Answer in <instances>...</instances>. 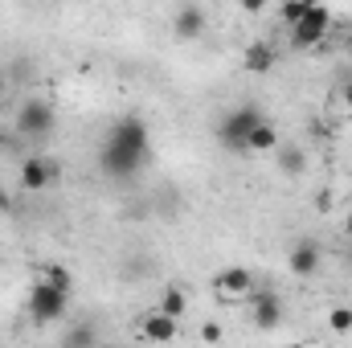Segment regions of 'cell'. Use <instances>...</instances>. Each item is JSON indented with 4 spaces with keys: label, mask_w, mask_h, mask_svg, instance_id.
<instances>
[{
    "label": "cell",
    "mask_w": 352,
    "mask_h": 348,
    "mask_svg": "<svg viewBox=\"0 0 352 348\" xmlns=\"http://www.w3.org/2000/svg\"><path fill=\"white\" fill-rule=\"evenodd\" d=\"M148 152H152V131L140 115H123L111 123V131L102 135L98 144V168L107 180H131L148 164Z\"/></svg>",
    "instance_id": "obj_1"
},
{
    "label": "cell",
    "mask_w": 352,
    "mask_h": 348,
    "mask_svg": "<svg viewBox=\"0 0 352 348\" xmlns=\"http://www.w3.org/2000/svg\"><path fill=\"white\" fill-rule=\"evenodd\" d=\"M263 119H266L263 107L242 102V107H234V111L221 115V123H217V140H221L230 152H246V140H250V131H254Z\"/></svg>",
    "instance_id": "obj_2"
},
{
    "label": "cell",
    "mask_w": 352,
    "mask_h": 348,
    "mask_svg": "<svg viewBox=\"0 0 352 348\" xmlns=\"http://www.w3.org/2000/svg\"><path fill=\"white\" fill-rule=\"evenodd\" d=\"M54 123H58L54 102H45V98H29V102L16 111V119H12V131L25 135V140H45V135L54 131Z\"/></svg>",
    "instance_id": "obj_3"
},
{
    "label": "cell",
    "mask_w": 352,
    "mask_h": 348,
    "mask_svg": "<svg viewBox=\"0 0 352 348\" xmlns=\"http://www.w3.org/2000/svg\"><path fill=\"white\" fill-rule=\"evenodd\" d=\"M328 29H332V12L311 0L307 12L291 25V45H295V50H316V45L328 37Z\"/></svg>",
    "instance_id": "obj_4"
},
{
    "label": "cell",
    "mask_w": 352,
    "mask_h": 348,
    "mask_svg": "<svg viewBox=\"0 0 352 348\" xmlns=\"http://www.w3.org/2000/svg\"><path fill=\"white\" fill-rule=\"evenodd\" d=\"M66 307H70V291H58L45 279L33 283V291H29V316H33V324H54V320L66 316Z\"/></svg>",
    "instance_id": "obj_5"
},
{
    "label": "cell",
    "mask_w": 352,
    "mask_h": 348,
    "mask_svg": "<svg viewBox=\"0 0 352 348\" xmlns=\"http://www.w3.org/2000/svg\"><path fill=\"white\" fill-rule=\"evenodd\" d=\"M58 173H62L58 160H50V156H25L16 184H21L25 193H41V188H50V184L58 180Z\"/></svg>",
    "instance_id": "obj_6"
},
{
    "label": "cell",
    "mask_w": 352,
    "mask_h": 348,
    "mask_svg": "<svg viewBox=\"0 0 352 348\" xmlns=\"http://www.w3.org/2000/svg\"><path fill=\"white\" fill-rule=\"evenodd\" d=\"M250 287H254V274L246 266H230V270L213 274V291L221 299H242V295H250Z\"/></svg>",
    "instance_id": "obj_7"
},
{
    "label": "cell",
    "mask_w": 352,
    "mask_h": 348,
    "mask_svg": "<svg viewBox=\"0 0 352 348\" xmlns=\"http://www.w3.org/2000/svg\"><path fill=\"white\" fill-rule=\"evenodd\" d=\"M320 259H324L320 242L303 238V242H295V246H291V254H287V266H291V274H295V279H311V274L320 270Z\"/></svg>",
    "instance_id": "obj_8"
},
{
    "label": "cell",
    "mask_w": 352,
    "mask_h": 348,
    "mask_svg": "<svg viewBox=\"0 0 352 348\" xmlns=\"http://www.w3.org/2000/svg\"><path fill=\"white\" fill-rule=\"evenodd\" d=\"M173 33L176 41H197L205 33V8L201 4H184L173 12Z\"/></svg>",
    "instance_id": "obj_9"
},
{
    "label": "cell",
    "mask_w": 352,
    "mask_h": 348,
    "mask_svg": "<svg viewBox=\"0 0 352 348\" xmlns=\"http://www.w3.org/2000/svg\"><path fill=\"white\" fill-rule=\"evenodd\" d=\"M176 316L168 312H152V316H144V324H140V332H144V340H156V345H168L176 340Z\"/></svg>",
    "instance_id": "obj_10"
},
{
    "label": "cell",
    "mask_w": 352,
    "mask_h": 348,
    "mask_svg": "<svg viewBox=\"0 0 352 348\" xmlns=\"http://www.w3.org/2000/svg\"><path fill=\"white\" fill-rule=\"evenodd\" d=\"M242 70H246V74H270V70H274V45H270V41H254V45H246V54H242Z\"/></svg>",
    "instance_id": "obj_11"
},
{
    "label": "cell",
    "mask_w": 352,
    "mask_h": 348,
    "mask_svg": "<svg viewBox=\"0 0 352 348\" xmlns=\"http://www.w3.org/2000/svg\"><path fill=\"white\" fill-rule=\"evenodd\" d=\"M278 320H283V299L274 291H263L254 299V324L258 328H278Z\"/></svg>",
    "instance_id": "obj_12"
},
{
    "label": "cell",
    "mask_w": 352,
    "mask_h": 348,
    "mask_svg": "<svg viewBox=\"0 0 352 348\" xmlns=\"http://www.w3.org/2000/svg\"><path fill=\"white\" fill-rule=\"evenodd\" d=\"M274 160H278L283 176H303L307 173V152H303L299 144H278V148H274Z\"/></svg>",
    "instance_id": "obj_13"
},
{
    "label": "cell",
    "mask_w": 352,
    "mask_h": 348,
    "mask_svg": "<svg viewBox=\"0 0 352 348\" xmlns=\"http://www.w3.org/2000/svg\"><path fill=\"white\" fill-rule=\"evenodd\" d=\"M278 148V131H274V123L263 119L254 131H250V140H246V152H274Z\"/></svg>",
    "instance_id": "obj_14"
},
{
    "label": "cell",
    "mask_w": 352,
    "mask_h": 348,
    "mask_svg": "<svg viewBox=\"0 0 352 348\" xmlns=\"http://www.w3.org/2000/svg\"><path fill=\"white\" fill-rule=\"evenodd\" d=\"M160 312H168V316H176V320L188 312V295H184L176 283L173 287H164V295H160Z\"/></svg>",
    "instance_id": "obj_15"
},
{
    "label": "cell",
    "mask_w": 352,
    "mask_h": 348,
    "mask_svg": "<svg viewBox=\"0 0 352 348\" xmlns=\"http://www.w3.org/2000/svg\"><path fill=\"white\" fill-rule=\"evenodd\" d=\"M41 279L54 283L58 291H74V274H70V266H62V262H50V266L41 270Z\"/></svg>",
    "instance_id": "obj_16"
},
{
    "label": "cell",
    "mask_w": 352,
    "mask_h": 348,
    "mask_svg": "<svg viewBox=\"0 0 352 348\" xmlns=\"http://www.w3.org/2000/svg\"><path fill=\"white\" fill-rule=\"evenodd\" d=\"M307 4H311V0H287V4L278 8V17H283L287 25H295V21H299V17L307 12Z\"/></svg>",
    "instance_id": "obj_17"
},
{
    "label": "cell",
    "mask_w": 352,
    "mask_h": 348,
    "mask_svg": "<svg viewBox=\"0 0 352 348\" xmlns=\"http://www.w3.org/2000/svg\"><path fill=\"white\" fill-rule=\"evenodd\" d=\"M328 324H332V332H349L352 328V307H332Z\"/></svg>",
    "instance_id": "obj_18"
},
{
    "label": "cell",
    "mask_w": 352,
    "mask_h": 348,
    "mask_svg": "<svg viewBox=\"0 0 352 348\" xmlns=\"http://www.w3.org/2000/svg\"><path fill=\"white\" fill-rule=\"evenodd\" d=\"M66 340H70V345H94L98 336H94V328H70Z\"/></svg>",
    "instance_id": "obj_19"
},
{
    "label": "cell",
    "mask_w": 352,
    "mask_h": 348,
    "mask_svg": "<svg viewBox=\"0 0 352 348\" xmlns=\"http://www.w3.org/2000/svg\"><path fill=\"white\" fill-rule=\"evenodd\" d=\"M12 209H16V205H12V197H8V188L0 184V213H12Z\"/></svg>",
    "instance_id": "obj_20"
},
{
    "label": "cell",
    "mask_w": 352,
    "mask_h": 348,
    "mask_svg": "<svg viewBox=\"0 0 352 348\" xmlns=\"http://www.w3.org/2000/svg\"><path fill=\"white\" fill-rule=\"evenodd\" d=\"M201 336H205V340H221V328H217V324H205Z\"/></svg>",
    "instance_id": "obj_21"
},
{
    "label": "cell",
    "mask_w": 352,
    "mask_h": 348,
    "mask_svg": "<svg viewBox=\"0 0 352 348\" xmlns=\"http://www.w3.org/2000/svg\"><path fill=\"white\" fill-rule=\"evenodd\" d=\"M266 0H242V12H263Z\"/></svg>",
    "instance_id": "obj_22"
},
{
    "label": "cell",
    "mask_w": 352,
    "mask_h": 348,
    "mask_svg": "<svg viewBox=\"0 0 352 348\" xmlns=\"http://www.w3.org/2000/svg\"><path fill=\"white\" fill-rule=\"evenodd\" d=\"M12 87V83H8V74H4V70H0V98H4V90Z\"/></svg>",
    "instance_id": "obj_23"
},
{
    "label": "cell",
    "mask_w": 352,
    "mask_h": 348,
    "mask_svg": "<svg viewBox=\"0 0 352 348\" xmlns=\"http://www.w3.org/2000/svg\"><path fill=\"white\" fill-rule=\"evenodd\" d=\"M344 102H349V111H352V83H344Z\"/></svg>",
    "instance_id": "obj_24"
},
{
    "label": "cell",
    "mask_w": 352,
    "mask_h": 348,
    "mask_svg": "<svg viewBox=\"0 0 352 348\" xmlns=\"http://www.w3.org/2000/svg\"><path fill=\"white\" fill-rule=\"evenodd\" d=\"M344 234H349V242H352V213L344 217Z\"/></svg>",
    "instance_id": "obj_25"
},
{
    "label": "cell",
    "mask_w": 352,
    "mask_h": 348,
    "mask_svg": "<svg viewBox=\"0 0 352 348\" xmlns=\"http://www.w3.org/2000/svg\"><path fill=\"white\" fill-rule=\"evenodd\" d=\"M349 259H352V250H349Z\"/></svg>",
    "instance_id": "obj_26"
}]
</instances>
